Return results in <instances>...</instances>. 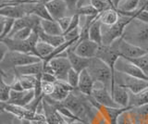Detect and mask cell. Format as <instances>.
<instances>
[{
  "mask_svg": "<svg viewBox=\"0 0 148 124\" xmlns=\"http://www.w3.org/2000/svg\"><path fill=\"white\" fill-rule=\"evenodd\" d=\"M75 14H78L80 16H86V17H96L99 15V12L89 4V5H85L79 8L76 10Z\"/></svg>",
  "mask_w": 148,
  "mask_h": 124,
  "instance_id": "cell-31",
  "label": "cell"
},
{
  "mask_svg": "<svg viewBox=\"0 0 148 124\" xmlns=\"http://www.w3.org/2000/svg\"><path fill=\"white\" fill-rule=\"evenodd\" d=\"M111 45H113L116 49L118 50L120 57L130 59V60L142 57L148 52L145 49H143L141 47H138L136 45L126 42V41L122 39V37L114 41Z\"/></svg>",
  "mask_w": 148,
  "mask_h": 124,
  "instance_id": "cell-6",
  "label": "cell"
},
{
  "mask_svg": "<svg viewBox=\"0 0 148 124\" xmlns=\"http://www.w3.org/2000/svg\"><path fill=\"white\" fill-rule=\"evenodd\" d=\"M45 64L42 60L40 62L29 64V65L18 67L14 69V71L17 73V76L18 75H32V76H41L44 72Z\"/></svg>",
  "mask_w": 148,
  "mask_h": 124,
  "instance_id": "cell-15",
  "label": "cell"
},
{
  "mask_svg": "<svg viewBox=\"0 0 148 124\" xmlns=\"http://www.w3.org/2000/svg\"><path fill=\"white\" fill-rule=\"evenodd\" d=\"M32 33V29L30 28V27H27V28L18 31L17 33H15L14 34H12L10 37H8V38H13L18 41H24L27 38H29V36L31 35Z\"/></svg>",
  "mask_w": 148,
  "mask_h": 124,
  "instance_id": "cell-34",
  "label": "cell"
},
{
  "mask_svg": "<svg viewBox=\"0 0 148 124\" xmlns=\"http://www.w3.org/2000/svg\"><path fill=\"white\" fill-rule=\"evenodd\" d=\"M79 78H80V73H78L76 71H74L71 68L68 73L67 82L72 87V88L77 89L78 84H79Z\"/></svg>",
  "mask_w": 148,
  "mask_h": 124,
  "instance_id": "cell-35",
  "label": "cell"
},
{
  "mask_svg": "<svg viewBox=\"0 0 148 124\" xmlns=\"http://www.w3.org/2000/svg\"><path fill=\"white\" fill-rule=\"evenodd\" d=\"M67 57L71 65V68L74 71H76L78 73H81L83 70H86L88 66H89V63L91 60L89 58H85L78 56L75 52L72 51L69 48L67 50Z\"/></svg>",
  "mask_w": 148,
  "mask_h": 124,
  "instance_id": "cell-14",
  "label": "cell"
},
{
  "mask_svg": "<svg viewBox=\"0 0 148 124\" xmlns=\"http://www.w3.org/2000/svg\"><path fill=\"white\" fill-rule=\"evenodd\" d=\"M41 80L43 82H57L58 80L57 79L53 73H49V72H43V74L41 75Z\"/></svg>",
  "mask_w": 148,
  "mask_h": 124,
  "instance_id": "cell-39",
  "label": "cell"
},
{
  "mask_svg": "<svg viewBox=\"0 0 148 124\" xmlns=\"http://www.w3.org/2000/svg\"><path fill=\"white\" fill-rule=\"evenodd\" d=\"M121 37L130 44L148 50V25L135 18L126 25Z\"/></svg>",
  "mask_w": 148,
  "mask_h": 124,
  "instance_id": "cell-1",
  "label": "cell"
},
{
  "mask_svg": "<svg viewBox=\"0 0 148 124\" xmlns=\"http://www.w3.org/2000/svg\"><path fill=\"white\" fill-rule=\"evenodd\" d=\"M112 1V4H113V6H114V8L117 10V8H118V6H119V2L121 1V0H111Z\"/></svg>",
  "mask_w": 148,
  "mask_h": 124,
  "instance_id": "cell-45",
  "label": "cell"
},
{
  "mask_svg": "<svg viewBox=\"0 0 148 124\" xmlns=\"http://www.w3.org/2000/svg\"><path fill=\"white\" fill-rule=\"evenodd\" d=\"M43 114L48 124H59L61 115L53 105L48 103L45 98L43 99Z\"/></svg>",
  "mask_w": 148,
  "mask_h": 124,
  "instance_id": "cell-18",
  "label": "cell"
},
{
  "mask_svg": "<svg viewBox=\"0 0 148 124\" xmlns=\"http://www.w3.org/2000/svg\"><path fill=\"white\" fill-rule=\"evenodd\" d=\"M118 84L126 88L131 93H138L148 87V81L129 76L124 73L116 71L114 73V85Z\"/></svg>",
  "mask_w": 148,
  "mask_h": 124,
  "instance_id": "cell-5",
  "label": "cell"
},
{
  "mask_svg": "<svg viewBox=\"0 0 148 124\" xmlns=\"http://www.w3.org/2000/svg\"><path fill=\"white\" fill-rule=\"evenodd\" d=\"M60 115H61V114H60ZM59 124H69V123L63 118V116L61 115V118H60V121H59Z\"/></svg>",
  "mask_w": 148,
  "mask_h": 124,
  "instance_id": "cell-46",
  "label": "cell"
},
{
  "mask_svg": "<svg viewBox=\"0 0 148 124\" xmlns=\"http://www.w3.org/2000/svg\"><path fill=\"white\" fill-rule=\"evenodd\" d=\"M89 3H90V5L92 7H94L99 13L108 10V8H113L111 7L110 4L108 2L105 1V0H89Z\"/></svg>",
  "mask_w": 148,
  "mask_h": 124,
  "instance_id": "cell-33",
  "label": "cell"
},
{
  "mask_svg": "<svg viewBox=\"0 0 148 124\" xmlns=\"http://www.w3.org/2000/svg\"><path fill=\"white\" fill-rule=\"evenodd\" d=\"M148 104V87L143 89L138 93H131L130 92V98H129V107L132 108H139L142 106H145Z\"/></svg>",
  "mask_w": 148,
  "mask_h": 124,
  "instance_id": "cell-19",
  "label": "cell"
},
{
  "mask_svg": "<svg viewBox=\"0 0 148 124\" xmlns=\"http://www.w3.org/2000/svg\"><path fill=\"white\" fill-rule=\"evenodd\" d=\"M45 7L54 21H58L65 16H69L67 13L69 12V10L65 0H51L46 4Z\"/></svg>",
  "mask_w": 148,
  "mask_h": 124,
  "instance_id": "cell-11",
  "label": "cell"
},
{
  "mask_svg": "<svg viewBox=\"0 0 148 124\" xmlns=\"http://www.w3.org/2000/svg\"><path fill=\"white\" fill-rule=\"evenodd\" d=\"M73 90L75 89L72 88L67 82L58 81L57 82H55V90L53 92V94L49 96L55 101L63 102Z\"/></svg>",
  "mask_w": 148,
  "mask_h": 124,
  "instance_id": "cell-13",
  "label": "cell"
},
{
  "mask_svg": "<svg viewBox=\"0 0 148 124\" xmlns=\"http://www.w3.org/2000/svg\"><path fill=\"white\" fill-rule=\"evenodd\" d=\"M41 28L46 34L50 35H63V32L57 21L54 20H41Z\"/></svg>",
  "mask_w": 148,
  "mask_h": 124,
  "instance_id": "cell-21",
  "label": "cell"
},
{
  "mask_svg": "<svg viewBox=\"0 0 148 124\" xmlns=\"http://www.w3.org/2000/svg\"><path fill=\"white\" fill-rule=\"evenodd\" d=\"M32 124H48L46 121H34L32 122Z\"/></svg>",
  "mask_w": 148,
  "mask_h": 124,
  "instance_id": "cell-47",
  "label": "cell"
},
{
  "mask_svg": "<svg viewBox=\"0 0 148 124\" xmlns=\"http://www.w3.org/2000/svg\"><path fill=\"white\" fill-rule=\"evenodd\" d=\"M132 19L133 18L132 17L120 15L119 21L116 24L112 26H106L102 24V45H110L114 41L121 37L125 27Z\"/></svg>",
  "mask_w": 148,
  "mask_h": 124,
  "instance_id": "cell-3",
  "label": "cell"
},
{
  "mask_svg": "<svg viewBox=\"0 0 148 124\" xmlns=\"http://www.w3.org/2000/svg\"><path fill=\"white\" fill-rule=\"evenodd\" d=\"M115 71L124 73L129 76H132L139 79L148 81V78L143 74V72L139 69L135 64L132 62L130 59L119 57L115 64Z\"/></svg>",
  "mask_w": 148,
  "mask_h": 124,
  "instance_id": "cell-9",
  "label": "cell"
},
{
  "mask_svg": "<svg viewBox=\"0 0 148 124\" xmlns=\"http://www.w3.org/2000/svg\"><path fill=\"white\" fill-rule=\"evenodd\" d=\"M4 78L5 77H3L0 74V101L7 103L9 98L11 88H10V84H8L5 82Z\"/></svg>",
  "mask_w": 148,
  "mask_h": 124,
  "instance_id": "cell-28",
  "label": "cell"
},
{
  "mask_svg": "<svg viewBox=\"0 0 148 124\" xmlns=\"http://www.w3.org/2000/svg\"><path fill=\"white\" fill-rule=\"evenodd\" d=\"M10 88L12 91H18V92H21V91H24L23 90V87L21 84L20 80H18V76L13 80V82L10 84Z\"/></svg>",
  "mask_w": 148,
  "mask_h": 124,
  "instance_id": "cell-41",
  "label": "cell"
},
{
  "mask_svg": "<svg viewBox=\"0 0 148 124\" xmlns=\"http://www.w3.org/2000/svg\"><path fill=\"white\" fill-rule=\"evenodd\" d=\"M8 51L9 50L7 47V45L3 41H0V63L4 60V58H6Z\"/></svg>",
  "mask_w": 148,
  "mask_h": 124,
  "instance_id": "cell-40",
  "label": "cell"
},
{
  "mask_svg": "<svg viewBox=\"0 0 148 124\" xmlns=\"http://www.w3.org/2000/svg\"><path fill=\"white\" fill-rule=\"evenodd\" d=\"M35 32H37L39 34V38L41 41H44V42L47 43L49 45H51L54 47H58L60 45H62L65 42V38L63 35H50V34H45L43 30H42L41 26L39 28H37L35 30H34Z\"/></svg>",
  "mask_w": 148,
  "mask_h": 124,
  "instance_id": "cell-22",
  "label": "cell"
},
{
  "mask_svg": "<svg viewBox=\"0 0 148 124\" xmlns=\"http://www.w3.org/2000/svg\"><path fill=\"white\" fill-rule=\"evenodd\" d=\"M99 45L92 42L90 39L86 40H79L74 45H72L69 49L75 52L78 56L85 58H92L96 57L97 50H98Z\"/></svg>",
  "mask_w": 148,
  "mask_h": 124,
  "instance_id": "cell-8",
  "label": "cell"
},
{
  "mask_svg": "<svg viewBox=\"0 0 148 124\" xmlns=\"http://www.w3.org/2000/svg\"><path fill=\"white\" fill-rule=\"evenodd\" d=\"M119 54L118 50L113 45H99L98 50H97L96 57L97 58L101 59L102 61L105 62L106 65H108L109 68L115 72V64L119 58Z\"/></svg>",
  "mask_w": 148,
  "mask_h": 124,
  "instance_id": "cell-10",
  "label": "cell"
},
{
  "mask_svg": "<svg viewBox=\"0 0 148 124\" xmlns=\"http://www.w3.org/2000/svg\"><path fill=\"white\" fill-rule=\"evenodd\" d=\"M119 17V13L115 8H108V10L99 13V21L102 24L106 26H112L116 24Z\"/></svg>",
  "mask_w": 148,
  "mask_h": 124,
  "instance_id": "cell-20",
  "label": "cell"
},
{
  "mask_svg": "<svg viewBox=\"0 0 148 124\" xmlns=\"http://www.w3.org/2000/svg\"><path fill=\"white\" fill-rule=\"evenodd\" d=\"M131 61L135 64V65L143 72V74L148 78V52L142 57H139L134 59H131Z\"/></svg>",
  "mask_w": 148,
  "mask_h": 124,
  "instance_id": "cell-29",
  "label": "cell"
},
{
  "mask_svg": "<svg viewBox=\"0 0 148 124\" xmlns=\"http://www.w3.org/2000/svg\"><path fill=\"white\" fill-rule=\"evenodd\" d=\"M5 21H6V18L0 16V36H1L3 30H4V25H5Z\"/></svg>",
  "mask_w": 148,
  "mask_h": 124,
  "instance_id": "cell-43",
  "label": "cell"
},
{
  "mask_svg": "<svg viewBox=\"0 0 148 124\" xmlns=\"http://www.w3.org/2000/svg\"><path fill=\"white\" fill-rule=\"evenodd\" d=\"M101 26H102V23L99 21V15H98L96 19H95L94 21L92 22L90 29H89V39L99 45H102Z\"/></svg>",
  "mask_w": 148,
  "mask_h": 124,
  "instance_id": "cell-23",
  "label": "cell"
},
{
  "mask_svg": "<svg viewBox=\"0 0 148 124\" xmlns=\"http://www.w3.org/2000/svg\"><path fill=\"white\" fill-rule=\"evenodd\" d=\"M135 19L139 20V21H143V23H145L148 25V11H145V10H143L141 12H139L138 14L134 17Z\"/></svg>",
  "mask_w": 148,
  "mask_h": 124,
  "instance_id": "cell-42",
  "label": "cell"
},
{
  "mask_svg": "<svg viewBox=\"0 0 148 124\" xmlns=\"http://www.w3.org/2000/svg\"><path fill=\"white\" fill-rule=\"evenodd\" d=\"M90 124H109L108 121L96 108H94L90 117Z\"/></svg>",
  "mask_w": 148,
  "mask_h": 124,
  "instance_id": "cell-30",
  "label": "cell"
},
{
  "mask_svg": "<svg viewBox=\"0 0 148 124\" xmlns=\"http://www.w3.org/2000/svg\"><path fill=\"white\" fill-rule=\"evenodd\" d=\"M69 124H90V123H88L86 121H82V119H73V121H69Z\"/></svg>",
  "mask_w": 148,
  "mask_h": 124,
  "instance_id": "cell-44",
  "label": "cell"
},
{
  "mask_svg": "<svg viewBox=\"0 0 148 124\" xmlns=\"http://www.w3.org/2000/svg\"><path fill=\"white\" fill-rule=\"evenodd\" d=\"M111 95L114 101L117 103L120 108H128L129 107V98H130V92L122 86L118 84L114 85V88L111 92Z\"/></svg>",
  "mask_w": 148,
  "mask_h": 124,
  "instance_id": "cell-17",
  "label": "cell"
},
{
  "mask_svg": "<svg viewBox=\"0 0 148 124\" xmlns=\"http://www.w3.org/2000/svg\"><path fill=\"white\" fill-rule=\"evenodd\" d=\"M48 65L51 70L53 71L54 75L57 77L58 81L67 82V77L69 70L71 69V65L69 63L68 57H57L49 60Z\"/></svg>",
  "mask_w": 148,
  "mask_h": 124,
  "instance_id": "cell-7",
  "label": "cell"
},
{
  "mask_svg": "<svg viewBox=\"0 0 148 124\" xmlns=\"http://www.w3.org/2000/svg\"><path fill=\"white\" fill-rule=\"evenodd\" d=\"M0 3H4V2L2 1V0H0Z\"/></svg>",
  "mask_w": 148,
  "mask_h": 124,
  "instance_id": "cell-49",
  "label": "cell"
},
{
  "mask_svg": "<svg viewBox=\"0 0 148 124\" xmlns=\"http://www.w3.org/2000/svg\"><path fill=\"white\" fill-rule=\"evenodd\" d=\"M140 0H121L117 8L119 12H132L137 8Z\"/></svg>",
  "mask_w": 148,
  "mask_h": 124,
  "instance_id": "cell-27",
  "label": "cell"
},
{
  "mask_svg": "<svg viewBox=\"0 0 148 124\" xmlns=\"http://www.w3.org/2000/svg\"><path fill=\"white\" fill-rule=\"evenodd\" d=\"M92 97L94 98L97 103L104 106L106 108H120L119 106L115 102L111 93L106 88L95 89L92 92Z\"/></svg>",
  "mask_w": 148,
  "mask_h": 124,
  "instance_id": "cell-12",
  "label": "cell"
},
{
  "mask_svg": "<svg viewBox=\"0 0 148 124\" xmlns=\"http://www.w3.org/2000/svg\"><path fill=\"white\" fill-rule=\"evenodd\" d=\"M71 17L72 16H65L61 19L58 20V25L60 26V28H61L62 32H63V34L66 33V31L68 30L69 24H71Z\"/></svg>",
  "mask_w": 148,
  "mask_h": 124,
  "instance_id": "cell-38",
  "label": "cell"
},
{
  "mask_svg": "<svg viewBox=\"0 0 148 124\" xmlns=\"http://www.w3.org/2000/svg\"><path fill=\"white\" fill-rule=\"evenodd\" d=\"M80 34H81V29L80 27H78L76 29L71 30L68 32V33L64 34L63 36L65 38V41H75L80 39Z\"/></svg>",
  "mask_w": 148,
  "mask_h": 124,
  "instance_id": "cell-36",
  "label": "cell"
},
{
  "mask_svg": "<svg viewBox=\"0 0 148 124\" xmlns=\"http://www.w3.org/2000/svg\"><path fill=\"white\" fill-rule=\"evenodd\" d=\"M42 60L43 59H41L39 57L35 56V55L8 51L6 58H4V60L0 63V67H1L2 70L4 67H6L8 69H13L14 70V69H16L18 67L37 63Z\"/></svg>",
  "mask_w": 148,
  "mask_h": 124,
  "instance_id": "cell-4",
  "label": "cell"
},
{
  "mask_svg": "<svg viewBox=\"0 0 148 124\" xmlns=\"http://www.w3.org/2000/svg\"><path fill=\"white\" fill-rule=\"evenodd\" d=\"M54 49L55 47L51 45L39 40V42L35 45V54L37 57H39L41 59L44 60V59L50 56L51 53L54 51Z\"/></svg>",
  "mask_w": 148,
  "mask_h": 124,
  "instance_id": "cell-24",
  "label": "cell"
},
{
  "mask_svg": "<svg viewBox=\"0 0 148 124\" xmlns=\"http://www.w3.org/2000/svg\"><path fill=\"white\" fill-rule=\"evenodd\" d=\"M118 124H136L132 108L126 110L120 115L118 119Z\"/></svg>",
  "mask_w": 148,
  "mask_h": 124,
  "instance_id": "cell-32",
  "label": "cell"
},
{
  "mask_svg": "<svg viewBox=\"0 0 148 124\" xmlns=\"http://www.w3.org/2000/svg\"><path fill=\"white\" fill-rule=\"evenodd\" d=\"M87 71L94 82H100L104 84L110 93L114 88V73L112 70L101 59L97 58H91Z\"/></svg>",
  "mask_w": 148,
  "mask_h": 124,
  "instance_id": "cell-2",
  "label": "cell"
},
{
  "mask_svg": "<svg viewBox=\"0 0 148 124\" xmlns=\"http://www.w3.org/2000/svg\"><path fill=\"white\" fill-rule=\"evenodd\" d=\"M55 90V84L48 82H43L42 81V93L45 96H49L53 94Z\"/></svg>",
  "mask_w": 148,
  "mask_h": 124,
  "instance_id": "cell-37",
  "label": "cell"
},
{
  "mask_svg": "<svg viewBox=\"0 0 148 124\" xmlns=\"http://www.w3.org/2000/svg\"><path fill=\"white\" fill-rule=\"evenodd\" d=\"M92 85H94V80L92 79L91 75L88 72L87 69L83 70L80 73V78H79V84L77 89L80 91L82 94L87 96L92 95Z\"/></svg>",
  "mask_w": 148,
  "mask_h": 124,
  "instance_id": "cell-16",
  "label": "cell"
},
{
  "mask_svg": "<svg viewBox=\"0 0 148 124\" xmlns=\"http://www.w3.org/2000/svg\"><path fill=\"white\" fill-rule=\"evenodd\" d=\"M147 51H148V50H147Z\"/></svg>",
  "mask_w": 148,
  "mask_h": 124,
  "instance_id": "cell-50",
  "label": "cell"
},
{
  "mask_svg": "<svg viewBox=\"0 0 148 124\" xmlns=\"http://www.w3.org/2000/svg\"><path fill=\"white\" fill-rule=\"evenodd\" d=\"M136 124H148V104L132 108Z\"/></svg>",
  "mask_w": 148,
  "mask_h": 124,
  "instance_id": "cell-25",
  "label": "cell"
},
{
  "mask_svg": "<svg viewBox=\"0 0 148 124\" xmlns=\"http://www.w3.org/2000/svg\"><path fill=\"white\" fill-rule=\"evenodd\" d=\"M39 76L32 75H18V78L23 87V90H34Z\"/></svg>",
  "mask_w": 148,
  "mask_h": 124,
  "instance_id": "cell-26",
  "label": "cell"
},
{
  "mask_svg": "<svg viewBox=\"0 0 148 124\" xmlns=\"http://www.w3.org/2000/svg\"><path fill=\"white\" fill-rule=\"evenodd\" d=\"M0 74H1L3 77H7V75H6V73L4 72V71L1 69V67H0Z\"/></svg>",
  "mask_w": 148,
  "mask_h": 124,
  "instance_id": "cell-48",
  "label": "cell"
}]
</instances>
